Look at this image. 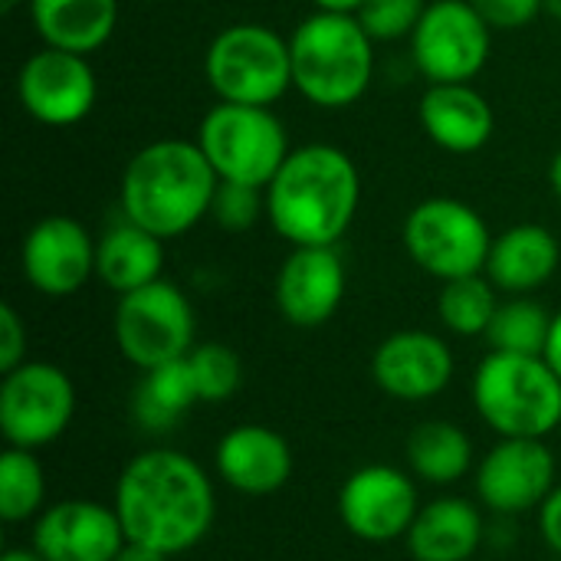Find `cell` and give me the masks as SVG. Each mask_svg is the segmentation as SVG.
I'll list each match as a JSON object with an SVG mask.
<instances>
[{"mask_svg": "<svg viewBox=\"0 0 561 561\" xmlns=\"http://www.w3.org/2000/svg\"><path fill=\"white\" fill-rule=\"evenodd\" d=\"M408 467L421 483L450 486L473 470V440L454 421H424L408 437Z\"/></svg>", "mask_w": 561, "mask_h": 561, "instance_id": "cell-26", "label": "cell"}, {"mask_svg": "<svg viewBox=\"0 0 561 561\" xmlns=\"http://www.w3.org/2000/svg\"><path fill=\"white\" fill-rule=\"evenodd\" d=\"M549 184H552L556 197H559V201H561V148H559V151H556L552 164H549Z\"/></svg>", "mask_w": 561, "mask_h": 561, "instance_id": "cell-40", "label": "cell"}, {"mask_svg": "<svg viewBox=\"0 0 561 561\" xmlns=\"http://www.w3.org/2000/svg\"><path fill=\"white\" fill-rule=\"evenodd\" d=\"M187 365H191V375H194V388H197L201 404H224L243 385L240 355L230 345H224V342L194 345L191 355H187Z\"/></svg>", "mask_w": 561, "mask_h": 561, "instance_id": "cell-30", "label": "cell"}, {"mask_svg": "<svg viewBox=\"0 0 561 561\" xmlns=\"http://www.w3.org/2000/svg\"><path fill=\"white\" fill-rule=\"evenodd\" d=\"M204 79L217 102L273 108L293 89L289 39L263 23H230L204 53Z\"/></svg>", "mask_w": 561, "mask_h": 561, "instance_id": "cell-7", "label": "cell"}, {"mask_svg": "<svg viewBox=\"0 0 561 561\" xmlns=\"http://www.w3.org/2000/svg\"><path fill=\"white\" fill-rule=\"evenodd\" d=\"M559 467L546 440L533 437H500L486 457L477 463L473 483L477 500L493 516H519L539 510L556 483Z\"/></svg>", "mask_w": 561, "mask_h": 561, "instance_id": "cell-13", "label": "cell"}, {"mask_svg": "<svg viewBox=\"0 0 561 561\" xmlns=\"http://www.w3.org/2000/svg\"><path fill=\"white\" fill-rule=\"evenodd\" d=\"M500 309V289L490 283L486 273L460 276L450 283H440L437 293V319L450 335L477 339L490 332V322Z\"/></svg>", "mask_w": 561, "mask_h": 561, "instance_id": "cell-27", "label": "cell"}, {"mask_svg": "<svg viewBox=\"0 0 561 561\" xmlns=\"http://www.w3.org/2000/svg\"><path fill=\"white\" fill-rule=\"evenodd\" d=\"M401 240L411 263L440 283L483 273L493 247L490 224L460 197H427L414 204L404 217Z\"/></svg>", "mask_w": 561, "mask_h": 561, "instance_id": "cell-8", "label": "cell"}, {"mask_svg": "<svg viewBox=\"0 0 561 561\" xmlns=\"http://www.w3.org/2000/svg\"><path fill=\"white\" fill-rule=\"evenodd\" d=\"M210 217L227 233H247V230H253L260 224V217H266V191L220 181L217 194H214Z\"/></svg>", "mask_w": 561, "mask_h": 561, "instance_id": "cell-32", "label": "cell"}, {"mask_svg": "<svg viewBox=\"0 0 561 561\" xmlns=\"http://www.w3.org/2000/svg\"><path fill=\"white\" fill-rule=\"evenodd\" d=\"M358 204V164L325 141L293 148L266 187V220L289 247H339Z\"/></svg>", "mask_w": 561, "mask_h": 561, "instance_id": "cell-2", "label": "cell"}, {"mask_svg": "<svg viewBox=\"0 0 561 561\" xmlns=\"http://www.w3.org/2000/svg\"><path fill=\"white\" fill-rule=\"evenodd\" d=\"M214 174L230 184L266 191L289 158V131L266 105L217 102L204 112L194 138Z\"/></svg>", "mask_w": 561, "mask_h": 561, "instance_id": "cell-6", "label": "cell"}, {"mask_svg": "<svg viewBox=\"0 0 561 561\" xmlns=\"http://www.w3.org/2000/svg\"><path fill=\"white\" fill-rule=\"evenodd\" d=\"M542 358L549 362V368L561 378V309L552 316V329H549V342H546Z\"/></svg>", "mask_w": 561, "mask_h": 561, "instance_id": "cell-36", "label": "cell"}, {"mask_svg": "<svg viewBox=\"0 0 561 561\" xmlns=\"http://www.w3.org/2000/svg\"><path fill=\"white\" fill-rule=\"evenodd\" d=\"M293 447L289 440L266 424H237L230 427L217 450L214 470L224 486L240 496H273L293 480Z\"/></svg>", "mask_w": 561, "mask_h": 561, "instance_id": "cell-19", "label": "cell"}, {"mask_svg": "<svg viewBox=\"0 0 561 561\" xmlns=\"http://www.w3.org/2000/svg\"><path fill=\"white\" fill-rule=\"evenodd\" d=\"M404 542L414 561H473L486 542V523L470 500L437 496L421 506Z\"/></svg>", "mask_w": 561, "mask_h": 561, "instance_id": "cell-22", "label": "cell"}, {"mask_svg": "<svg viewBox=\"0 0 561 561\" xmlns=\"http://www.w3.org/2000/svg\"><path fill=\"white\" fill-rule=\"evenodd\" d=\"M427 138L450 154H473L490 145L496 131V112L473 82H434L421 95L417 108Z\"/></svg>", "mask_w": 561, "mask_h": 561, "instance_id": "cell-20", "label": "cell"}, {"mask_svg": "<svg viewBox=\"0 0 561 561\" xmlns=\"http://www.w3.org/2000/svg\"><path fill=\"white\" fill-rule=\"evenodd\" d=\"M46 510V473L36 450L7 447L0 454V519L7 526L33 523Z\"/></svg>", "mask_w": 561, "mask_h": 561, "instance_id": "cell-28", "label": "cell"}, {"mask_svg": "<svg viewBox=\"0 0 561 561\" xmlns=\"http://www.w3.org/2000/svg\"><path fill=\"white\" fill-rule=\"evenodd\" d=\"M289 56L293 89L316 108H352L371 89L375 39L355 13L312 10L289 33Z\"/></svg>", "mask_w": 561, "mask_h": 561, "instance_id": "cell-4", "label": "cell"}, {"mask_svg": "<svg viewBox=\"0 0 561 561\" xmlns=\"http://www.w3.org/2000/svg\"><path fill=\"white\" fill-rule=\"evenodd\" d=\"M16 3H20V0H0V7H3V13H10V10H13Z\"/></svg>", "mask_w": 561, "mask_h": 561, "instance_id": "cell-42", "label": "cell"}, {"mask_svg": "<svg viewBox=\"0 0 561 561\" xmlns=\"http://www.w3.org/2000/svg\"><path fill=\"white\" fill-rule=\"evenodd\" d=\"M312 10H325V13H358L365 0H309Z\"/></svg>", "mask_w": 561, "mask_h": 561, "instance_id": "cell-38", "label": "cell"}, {"mask_svg": "<svg viewBox=\"0 0 561 561\" xmlns=\"http://www.w3.org/2000/svg\"><path fill=\"white\" fill-rule=\"evenodd\" d=\"M95 243L85 224L69 214L36 220L20 243L23 279L46 299L76 296L95 276Z\"/></svg>", "mask_w": 561, "mask_h": 561, "instance_id": "cell-15", "label": "cell"}, {"mask_svg": "<svg viewBox=\"0 0 561 561\" xmlns=\"http://www.w3.org/2000/svg\"><path fill=\"white\" fill-rule=\"evenodd\" d=\"M115 561H171L168 556H161V552H154V549H145V546H125L118 556H115Z\"/></svg>", "mask_w": 561, "mask_h": 561, "instance_id": "cell-37", "label": "cell"}, {"mask_svg": "<svg viewBox=\"0 0 561 561\" xmlns=\"http://www.w3.org/2000/svg\"><path fill=\"white\" fill-rule=\"evenodd\" d=\"M552 329V312L536 302L533 296H510L500 302L486 342L490 352H510V355H542Z\"/></svg>", "mask_w": 561, "mask_h": 561, "instance_id": "cell-29", "label": "cell"}, {"mask_svg": "<svg viewBox=\"0 0 561 561\" xmlns=\"http://www.w3.org/2000/svg\"><path fill=\"white\" fill-rule=\"evenodd\" d=\"M43 46L92 56L118 26V0H26Z\"/></svg>", "mask_w": 561, "mask_h": 561, "instance_id": "cell-23", "label": "cell"}, {"mask_svg": "<svg viewBox=\"0 0 561 561\" xmlns=\"http://www.w3.org/2000/svg\"><path fill=\"white\" fill-rule=\"evenodd\" d=\"M493 49V26L467 0H431L411 33V59L434 82H473Z\"/></svg>", "mask_w": 561, "mask_h": 561, "instance_id": "cell-11", "label": "cell"}, {"mask_svg": "<svg viewBox=\"0 0 561 561\" xmlns=\"http://www.w3.org/2000/svg\"><path fill=\"white\" fill-rule=\"evenodd\" d=\"M431 0H365L355 13L375 43L411 39Z\"/></svg>", "mask_w": 561, "mask_h": 561, "instance_id": "cell-31", "label": "cell"}, {"mask_svg": "<svg viewBox=\"0 0 561 561\" xmlns=\"http://www.w3.org/2000/svg\"><path fill=\"white\" fill-rule=\"evenodd\" d=\"M467 3L493 26V33L523 30L542 13V0H467Z\"/></svg>", "mask_w": 561, "mask_h": 561, "instance_id": "cell-33", "label": "cell"}, {"mask_svg": "<svg viewBox=\"0 0 561 561\" xmlns=\"http://www.w3.org/2000/svg\"><path fill=\"white\" fill-rule=\"evenodd\" d=\"M454 352L444 335L427 329H401L391 332L371 355L375 385L408 404L434 401L454 381Z\"/></svg>", "mask_w": 561, "mask_h": 561, "instance_id": "cell-17", "label": "cell"}, {"mask_svg": "<svg viewBox=\"0 0 561 561\" xmlns=\"http://www.w3.org/2000/svg\"><path fill=\"white\" fill-rule=\"evenodd\" d=\"M16 99L33 122L69 128L95 108L99 79L89 56L43 46L23 59L16 72Z\"/></svg>", "mask_w": 561, "mask_h": 561, "instance_id": "cell-14", "label": "cell"}, {"mask_svg": "<svg viewBox=\"0 0 561 561\" xmlns=\"http://www.w3.org/2000/svg\"><path fill=\"white\" fill-rule=\"evenodd\" d=\"M164 273V240L131 220L112 224L95 243V279L115 296L135 293Z\"/></svg>", "mask_w": 561, "mask_h": 561, "instance_id": "cell-24", "label": "cell"}, {"mask_svg": "<svg viewBox=\"0 0 561 561\" xmlns=\"http://www.w3.org/2000/svg\"><path fill=\"white\" fill-rule=\"evenodd\" d=\"M194 404H201V398H197L187 358L141 371V381L135 385L131 401H128L135 424L148 434L174 431L191 414Z\"/></svg>", "mask_w": 561, "mask_h": 561, "instance_id": "cell-25", "label": "cell"}, {"mask_svg": "<svg viewBox=\"0 0 561 561\" xmlns=\"http://www.w3.org/2000/svg\"><path fill=\"white\" fill-rule=\"evenodd\" d=\"M138 3H151V0H138Z\"/></svg>", "mask_w": 561, "mask_h": 561, "instance_id": "cell-43", "label": "cell"}, {"mask_svg": "<svg viewBox=\"0 0 561 561\" xmlns=\"http://www.w3.org/2000/svg\"><path fill=\"white\" fill-rule=\"evenodd\" d=\"M470 398L496 437L546 440L561 427V378L542 355L490 352L477 365Z\"/></svg>", "mask_w": 561, "mask_h": 561, "instance_id": "cell-5", "label": "cell"}, {"mask_svg": "<svg viewBox=\"0 0 561 561\" xmlns=\"http://www.w3.org/2000/svg\"><path fill=\"white\" fill-rule=\"evenodd\" d=\"M26 345H30V335H26L23 316L10 302H3L0 306V371H13L16 365H23Z\"/></svg>", "mask_w": 561, "mask_h": 561, "instance_id": "cell-34", "label": "cell"}, {"mask_svg": "<svg viewBox=\"0 0 561 561\" xmlns=\"http://www.w3.org/2000/svg\"><path fill=\"white\" fill-rule=\"evenodd\" d=\"M76 417V385L53 362L26 358L0 381V434L7 447L43 450L56 444Z\"/></svg>", "mask_w": 561, "mask_h": 561, "instance_id": "cell-10", "label": "cell"}, {"mask_svg": "<svg viewBox=\"0 0 561 561\" xmlns=\"http://www.w3.org/2000/svg\"><path fill=\"white\" fill-rule=\"evenodd\" d=\"M421 513L417 477L391 463H368L355 470L339 490L342 526L371 546L404 539Z\"/></svg>", "mask_w": 561, "mask_h": 561, "instance_id": "cell-12", "label": "cell"}, {"mask_svg": "<svg viewBox=\"0 0 561 561\" xmlns=\"http://www.w3.org/2000/svg\"><path fill=\"white\" fill-rule=\"evenodd\" d=\"M46 561H115L128 546L115 506L59 500L33 519V542Z\"/></svg>", "mask_w": 561, "mask_h": 561, "instance_id": "cell-18", "label": "cell"}, {"mask_svg": "<svg viewBox=\"0 0 561 561\" xmlns=\"http://www.w3.org/2000/svg\"><path fill=\"white\" fill-rule=\"evenodd\" d=\"M112 506L131 546L174 559L210 536L217 493L207 470L191 454L151 447L122 467Z\"/></svg>", "mask_w": 561, "mask_h": 561, "instance_id": "cell-1", "label": "cell"}, {"mask_svg": "<svg viewBox=\"0 0 561 561\" xmlns=\"http://www.w3.org/2000/svg\"><path fill=\"white\" fill-rule=\"evenodd\" d=\"M115 345L138 371L187 358L194 348V306L171 279H154L135 293L118 296L112 319Z\"/></svg>", "mask_w": 561, "mask_h": 561, "instance_id": "cell-9", "label": "cell"}, {"mask_svg": "<svg viewBox=\"0 0 561 561\" xmlns=\"http://www.w3.org/2000/svg\"><path fill=\"white\" fill-rule=\"evenodd\" d=\"M217 184L220 178L197 141L158 138L128 158L118 181V210L168 243L210 217Z\"/></svg>", "mask_w": 561, "mask_h": 561, "instance_id": "cell-3", "label": "cell"}, {"mask_svg": "<svg viewBox=\"0 0 561 561\" xmlns=\"http://www.w3.org/2000/svg\"><path fill=\"white\" fill-rule=\"evenodd\" d=\"M542 13H549V16L561 20V0H542Z\"/></svg>", "mask_w": 561, "mask_h": 561, "instance_id": "cell-41", "label": "cell"}, {"mask_svg": "<svg viewBox=\"0 0 561 561\" xmlns=\"http://www.w3.org/2000/svg\"><path fill=\"white\" fill-rule=\"evenodd\" d=\"M348 273L339 247H293L276 270L273 302L296 329L325 325L345 299Z\"/></svg>", "mask_w": 561, "mask_h": 561, "instance_id": "cell-16", "label": "cell"}, {"mask_svg": "<svg viewBox=\"0 0 561 561\" xmlns=\"http://www.w3.org/2000/svg\"><path fill=\"white\" fill-rule=\"evenodd\" d=\"M561 266L559 237L542 224H516L493 237L486 276L503 296H533Z\"/></svg>", "mask_w": 561, "mask_h": 561, "instance_id": "cell-21", "label": "cell"}, {"mask_svg": "<svg viewBox=\"0 0 561 561\" xmlns=\"http://www.w3.org/2000/svg\"><path fill=\"white\" fill-rule=\"evenodd\" d=\"M0 561H46V559L30 546V549H7V552L0 556Z\"/></svg>", "mask_w": 561, "mask_h": 561, "instance_id": "cell-39", "label": "cell"}, {"mask_svg": "<svg viewBox=\"0 0 561 561\" xmlns=\"http://www.w3.org/2000/svg\"><path fill=\"white\" fill-rule=\"evenodd\" d=\"M536 513H539V539L546 542L549 552L561 559V486L549 493V500Z\"/></svg>", "mask_w": 561, "mask_h": 561, "instance_id": "cell-35", "label": "cell"}]
</instances>
